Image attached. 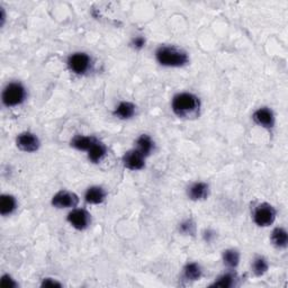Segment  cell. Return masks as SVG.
Returning <instances> with one entry per match:
<instances>
[{"mask_svg": "<svg viewBox=\"0 0 288 288\" xmlns=\"http://www.w3.org/2000/svg\"><path fill=\"white\" fill-rule=\"evenodd\" d=\"M188 196L192 200H202L208 196V185L205 183H195L188 189Z\"/></svg>", "mask_w": 288, "mask_h": 288, "instance_id": "obj_12", "label": "cell"}, {"mask_svg": "<svg viewBox=\"0 0 288 288\" xmlns=\"http://www.w3.org/2000/svg\"><path fill=\"white\" fill-rule=\"evenodd\" d=\"M199 98L189 93L176 95L172 99V111L179 117L195 116L199 111Z\"/></svg>", "mask_w": 288, "mask_h": 288, "instance_id": "obj_1", "label": "cell"}, {"mask_svg": "<svg viewBox=\"0 0 288 288\" xmlns=\"http://www.w3.org/2000/svg\"><path fill=\"white\" fill-rule=\"evenodd\" d=\"M233 280L234 277L231 274L222 275L221 277H218L217 280H215V283L211 287H221V288H227L233 286Z\"/></svg>", "mask_w": 288, "mask_h": 288, "instance_id": "obj_22", "label": "cell"}, {"mask_svg": "<svg viewBox=\"0 0 288 288\" xmlns=\"http://www.w3.org/2000/svg\"><path fill=\"white\" fill-rule=\"evenodd\" d=\"M136 144H138V150L144 155V157H146V155H149L151 152H152L154 147V143L152 141V139L146 134H142L141 136H140L138 141H136Z\"/></svg>", "mask_w": 288, "mask_h": 288, "instance_id": "obj_17", "label": "cell"}, {"mask_svg": "<svg viewBox=\"0 0 288 288\" xmlns=\"http://www.w3.org/2000/svg\"><path fill=\"white\" fill-rule=\"evenodd\" d=\"M132 45H133L135 48L140 50V48H142L144 45H145V40H144V37H142V36H138V37H135V39H133V41H132Z\"/></svg>", "mask_w": 288, "mask_h": 288, "instance_id": "obj_25", "label": "cell"}, {"mask_svg": "<svg viewBox=\"0 0 288 288\" xmlns=\"http://www.w3.org/2000/svg\"><path fill=\"white\" fill-rule=\"evenodd\" d=\"M123 164L130 170H141L144 167V155L138 149L127 151L123 157Z\"/></svg>", "mask_w": 288, "mask_h": 288, "instance_id": "obj_9", "label": "cell"}, {"mask_svg": "<svg viewBox=\"0 0 288 288\" xmlns=\"http://www.w3.org/2000/svg\"><path fill=\"white\" fill-rule=\"evenodd\" d=\"M253 272L256 276H263L268 270V263L264 257H257L253 261Z\"/></svg>", "mask_w": 288, "mask_h": 288, "instance_id": "obj_21", "label": "cell"}, {"mask_svg": "<svg viewBox=\"0 0 288 288\" xmlns=\"http://www.w3.org/2000/svg\"><path fill=\"white\" fill-rule=\"evenodd\" d=\"M42 286L43 287H54V286H58V287H61V284L56 282V280L52 279V278H47L43 280V283H42Z\"/></svg>", "mask_w": 288, "mask_h": 288, "instance_id": "obj_26", "label": "cell"}, {"mask_svg": "<svg viewBox=\"0 0 288 288\" xmlns=\"http://www.w3.org/2000/svg\"><path fill=\"white\" fill-rule=\"evenodd\" d=\"M106 192L99 186H93L87 189L85 199L89 204H100L105 200Z\"/></svg>", "mask_w": 288, "mask_h": 288, "instance_id": "obj_11", "label": "cell"}, {"mask_svg": "<svg viewBox=\"0 0 288 288\" xmlns=\"http://www.w3.org/2000/svg\"><path fill=\"white\" fill-rule=\"evenodd\" d=\"M184 275L186 279L197 280L200 278V276H202V269H200V266L198 264L191 263L185 267Z\"/></svg>", "mask_w": 288, "mask_h": 288, "instance_id": "obj_19", "label": "cell"}, {"mask_svg": "<svg viewBox=\"0 0 288 288\" xmlns=\"http://www.w3.org/2000/svg\"><path fill=\"white\" fill-rule=\"evenodd\" d=\"M18 149L24 152H35L40 147V140L31 132H24L17 136L16 140Z\"/></svg>", "mask_w": 288, "mask_h": 288, "instance_id": "obj_7", "label": "cell"}, {"mask_svg": "<svg viewBox=\"0 0 288 288\" xmlns=\"http://www.w3.org/2000/svg\"><path fill=\"white\" fill-rule=\"evenodd\" d=\"M135 108V105L130 103V101H122V103H120V105L116 107L115 112H114V115L119 117L120 120H128L134 116Z\"/></svg>", "mask_w": 288, "mask_h": 288, "instance_id": "obj_14", "label": "cell"}, {"mask_svg": "<svg viewBox=\"0 0 288 288\" xmlns=\"http://www.w3.org/2000/svg\"><path fill=\"white\" fill-rule=\"evenodd\" d=\"M96 142L97 140L93 138V136L77 135L72 139L71 146H73L74 149L80 150V151H88Z\"/></svg>", "mask_w": 288, "mask_h": 288, "instance_id": "obj_13", "label": "cell"}, {"mask_svg": "<svg viewBox=\"0 0 288 288\" xmlns=\"http://www.w3.org/2000/svg\"><path fill=\"white\" fill-rule=\"evenodd\" d=\"M179 231L184 234H192L195 231V225L191 219H187V221L183 222L179 226Z\"/></svg>", "mask_w": 288, "mask_h": 288, "instance_id": "obj_23", "label": "cell"}, {"mask_svg": "<svg viewBox=\"0 0 288 288\" xmlns=\"http://www.w3.org/2000/svg\"><path fill=\"white\" fill-rule=\"evenodd\" d=\"M157 61L164 67H183L188 63L187 53L175 47H160L155 52Z\"/></svg>", "mask_w": 288, "mask_h": 288, "instance_id": "obj_2", "label": "cell"}, {"mask_svg": "<svg viewBox=\"0 0 288 288\" xmlns=\"http://www.w3.org/2000/svg\"><path fill=\"white\" fill-rule=\"evenodd\" d=\"M214 237L215 234L213 232H211V231H205V233H204V239H205L207 242L212 241V239H213Z\"/></svg>", "mask_w": 288, "mask_h": 288, "instance_id": "obj_27", "label": "cell"}, {"mask_svg": "<svg viewBox=\"0 0 288 288\" xmlns=\"http://www.w3.org/2000/svg\"><path fill=\"white\" fill-rule=\"evenodd\" d=\"M68 222L77 230H85L90 224V214L82 208H75L68 215Z\"/></svg>", "mask_w": 288, "mask_h": 288, "instance_id": "obj_8", "label": "cell"}, {"mask_svg": "<svg viewBox=\"0 0 288 288\" xmlns=\"http://www.w3.org/2000/svg\"><path fill=\"white\" fill-rule=\"evenodd\" d=\"M0 285L3 288H14L17 287V284L14 282V279H11L10 276L3 275L1 277V282H0Z\"/></svg>", "mask_w": 288, "mask_h": 288, "instance_id": "obj_24", "label": "cell"}, {"mask_svg": "<svg viewBox=\"0 0 288 288\" xmlns=\"http://www.w3.org/2000/svg\"><path fill=\"white\" fill-rule=\"evenodd\" d=\"M17 203L14 196L11 195H2L0 198V213L2 216L9 215L16 210Z\"/></svg>", "mask_w": 288, "mask_h": 288, "instance_id": "obj_15", "label": "cell"}, {"mask_svg": "<svg viewBox=\"0 0 288 288\" xmlns=\"http://www.w3.org/2000/svg\"><path fill=\"white\" fill-rule=\"evenodd\" d=\"M271 241L274 245H276L277 248H286L288 242V236L286 230L283 229V227H276L271 233Z\"/></svg>", "mask_w": 288, "mask_h": 288, "instance_id": "obj_16", "label": "cell"}, {"mask_svg": "<svg viewBox=\"0 0 288 288\" xmlns=\"http://www.w3.org/2000/svg\"><path fill=\"white\" fill-rule=\"evenodd\" d=\"M68 66H69V69L72 72H74V73L83 74L89 69L90 58L86 53H74V54L70 55L69 60H68Z\"/></svg>", "mask_w": 288, "mask_h": 288, "instance_id": "obj_5", "label": "cell"}, {"mask_svg": "<svg viewBox=\"0 0 288 288\" xmlns=\"http://www.w3.org/2000/svg\"><path fill=\"white\" fill-rule=\"evenodd\" d=\"M105 154H106L105 145L98 141L88 150V158L90 161L94 162V164L99 162L101 159L105 157Z\"/></svg>", "mask_w": 288, "mask_h": 288, "instance_id": "obj_18", "label": "cell"}, {"mask_svg": "<svg viewBox=\"0 0 288 288\" xmlns=\"http://www.w3.org/2000/svg\"><path fill=\"white\" fill-rule=\"evenodd\" d=\"M78 203V196L67 191L56 192L52 198V205L56 208H72L77 206Z\"/></svg>", "mask_w": 288, "mask_h": 288, "instance_id": "obj_6", "label": "cell"}, {"mask_svg": "<svg viewBox=\"0 0 288 288\" xmlns=\"http://www.w3.org/2000/svg\"><path fill=\"white\" fill-rule=\"evenodd\" d=\"M223 261H224V264L227 267L234 268L239 264V261H240V255H239L237 250L227 249L223 252Z\"/></svg>", "mask_w": 288, "mask_h": 288, "instance_id": "obj_20", "label": "cell"}, {"mask_svg": "<svg viewBox=\"0 0 288 288\" xmlns=\"http://www.w3.org/2000/svg\"><path fill=\"white\" fill-rule=\"evenodd\" d=\"M252 119L258 125H260V126L264 128H268V130H270L275 125L274 113L271 112V109L267 107L259 108L258 111H256L253 113Z\"/></svg>", "mask_w": 288, "mask_h": 288, "instance_id": "obj_10", "label": "cell"}, {"mask_svg": "<svg viewBox=\"0 0 288 288\" xmlns=\"http://www.w3.org/2000/svg\"><path fill=\"white\" fill-rule=\"evenodd\" d=\"M26 90L21 83L11 82L3 89L2 92V103L7 107H14L22 104L25 100Z\"/></svg>", "mask_w": 288, "mask_h": 288, "instance_id": "obj_3", "label": "cell"}, {"mask_svg": "<svg viewBox=\"0 0 288 288\" xmlns=\"http://www.w3.org/2000/svg\"><path fill=\"white\" fill-rule=\"evenodd\" d=\"M276 218V210L270 204L263 203L258 205L253 214V219L258 226L266 227L271 225Z\"/></svg>", "mask_w": 288, "mask_h": 288, "instance_id": "obj_4", "label": "cell"}]
</instances>
